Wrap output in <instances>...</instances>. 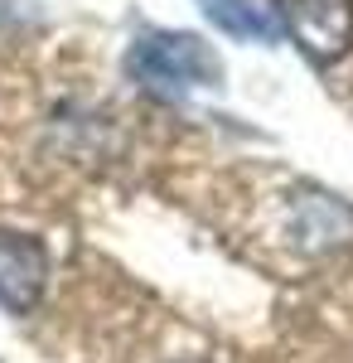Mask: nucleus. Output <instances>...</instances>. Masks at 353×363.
I'll return each instance as SVG.
<instances>
[{"label": "nucleus", "instance_id": "nucleus-4", "mask_svg": "<svg viewBox=\"0 0 353 363\" xmlns=\"http://www.w3.org/2000/svg\"><path fill=\"white\" fill-rule=\"evenodd\" d=\"M49 281V252L39 238L0 228V306L10 315H29Z\"/></svg>", "mask_w": 353, "mask_h": 363}, {"label": "nucleus", "instance_id": "nucleus-3", "mask_svg": "<svg viewBox=\"0 0 353 363\" xmlns=\"http://www.w3.org/2000/svg\"><path fill=\"white\" fill-rule=\"evenodd\" d=\"M353 238V208H344L325 189H296L286 199V242H296L300 252H329L344 247Z\"/></svg>", "mask_w": 353, "mask_h": 363}, {"label": "nucleus", "instance_id": "nucleus-1", "mask_svg": "<svg viewBox=\"0 0 353 363\" xmlns=\"http://www.w3.org/2000/svg\"><path fill=\"white\" fill-rule=\"evenodd\" d=\"M126 73L145 87H160V92L218 87L223 83V58L198 34H184V29H145L136 44H131V54H126Z\"/></svg>", "mask_w": 353, "mask_h": 363}, {"label": "nucleus", "instance_id": "nucleus-2", "mask_svg": "<svg viewBox=\"0 0 353 363\" xmlns=\"http://www.w3.org/2000/svg\"><path fill=\"white\" fill-rule=\"evenodd\" d=\"M276 25L291 34L315 68H329L353 49V0H271Z\"/></svg>", "mask_w": 353, "mask_h": 363}, {"label": "nucleus", "instance_id": "nucleus-5", "mask_svg": "<svg viewBox=\"0 0 353 363\" xmlns=\"http://www.w3.org/2000/svg\"><path fill=\"white\" fill-rule=\"evenodd\" d=\"M203 5V15L213 20L223 34H232V39H247V44H276V15L267 5H257V0H198Z\"/></svg>", "mask_w": 353, "mask_h": 363}]
</instances>
